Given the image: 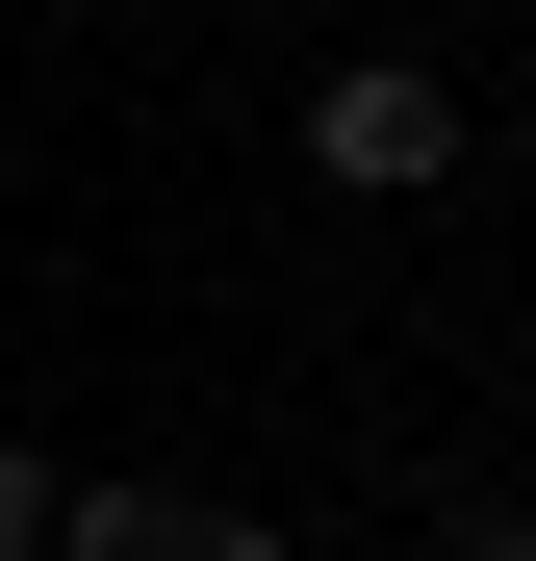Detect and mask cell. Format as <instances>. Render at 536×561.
I'll return each mask as SVG.
<instances>
[{
	"label": "cell",
	"mask_w": 536,
	"mask_h": 561,
	"mask_svg": "<svg viewBox=\"0 0 536 561\" xmlns=\"http://www.w3.org/2000/svg\"><path fill=\"white\" fill-rule=\"evenodd\" d=\"M179 459H52V561H179Z\"/></svg>",
	"instance_id": "obj_2"
},
{
	"label": "cell",
	"mask_w": 536,
	"mask_h": 561,
	"mask_svg": "<svg viewBox=\"0 0 536 561\" xmlns=\"http://www.w3.org/2000/svg\"><path fill=\"white\" fill-rule=\"evenodd\" d=\"M0 561H52V434H0Z\"/></svg>",
	"instance_id": "obj_5"
},
{
	"label": "cell",
	"mask_w": 536,
	"mask_h": 561,
	"mask_svg": "<svg viewBox=\"0 0 536 561\" xmlns=\"http://www.w3.org/2000/svg\"><path fill=\"white\" fill-rule=\"evenodd\" d=\"M409 561H536V485H460V511H434Z\"/></svg>",
	"instance_id": "obj_3"
},
{
	"label": "cell",
	"mask_w": 536,
	"mask_h": 561,
	"mask_svg": "<svg viewBox=\"0 0 536 561\" xmlns=\"http://www.w3.org/2000/svg\"><path fill=\"white\" fill-rule=\"evenodd\" d=\"M511 179H536V103H511Z\"/></svg>",
	"instance_id": "obj_6"
},
{
	"label": "cell",
	"mask_w": 536,
	"mask_h": 561,
	"mask_svg": "<svg viewBox=\"0 0 536 561\" xmlns=\"http://www.w3.org/2000/svg\"><path fill=\"white\" fill-rule=\"evenodd\" d=\"M357 26H384V0H357Z\"/></svg>",
	"instance_id": "obj_7"
},
{
	"label": "cell",
	"mask_w": 536,
	"mask_h": 561,
	"mask_svg": "<svg viewBox=\"0 0 536 561\" xmlns=\"http://www.w3.org/2000/svg\"><path fill=\"white\" fill-rule=\"evenodd\" d=\"M179 561H307V536L255 511V485H205V511H179Z\"/></svg>",
	"instance_id": "obj_4"
},
{
	"label": "cell",
	"mask_w": 536,
	"mask_h": 561,
	"mask_svg": "<svg viewBox=\"0 0 536 561\" xmlns=\"http://www.w3.org/2000/svg\"><path fill=\"white\" fill-rule=\"evenodd\" d=\"M307 179L332 205H434V179H460V77L434 51H332L307 77Z\"/></svg>",
	"instance_id": "obj_1"
}]
</instances>
